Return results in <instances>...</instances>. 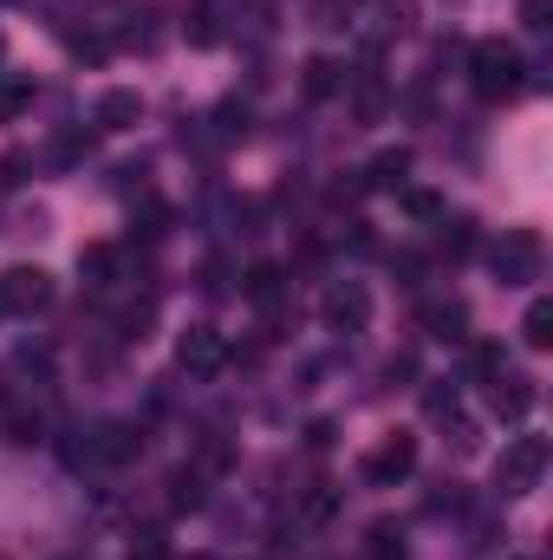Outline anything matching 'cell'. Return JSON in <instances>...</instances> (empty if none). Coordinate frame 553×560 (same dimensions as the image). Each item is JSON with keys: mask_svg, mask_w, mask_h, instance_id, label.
I'll return each mask as SVG.
<instances>
[{"mask_svg": "<svg viewBox=\"0 0 553 560\" xmlns=\"http://www.w3.org/2000/svg\"><path fill=\"white\" fill-rule=\"evenodd\" d=\"M469 79H475V92H482L489 105H502V98H515V92L528 85V66H521V52H515L508 39H482V46L469 52Z\"/></svg>", "mask_w": 553, "mask_h": 560, "instance_id": "cell-1", "label": "cell"}, {"mask_svg": "<svg viewBox=\"0 0 553 560\" xmlns=\"http://www.w3.org/2000/svg\"><path fill=\"white\" fill-rule=\"evenodd\" d=\"M541 261H548V248H541L534 229H502V242L489 248V268H495L502 287H528V280H541Z\"/></svg>", "mask_w": 553, "mask_h": 560, "instance_id": "cell-2", "label": "cell"}, {"mask_svg": "<svg viewBox=\"0 0 553 560\" xmlns=\"http://www.w3.org/2000/svg\"><path fill=\"white\" fill-rule=\"evenodd\" d=\"M548 436H515L508 450H502V489L508 495H528L541 476H548Z\"/></svg>", "mask_w": 553, "mask_h": 560, "instance_id": "cell-3", "label": "cell"}, {"mask_svg": "<svg viewBox=\"0 0 553 560\" xmlns=\"http://www.w3.org/2000/svg\"><path fill=\"white\" fill-rule=\"evenodd\" d=\"M52 300V275L46 268H7L0 275V319H26Z\"/></svg>", "mask_w": 553, "mask_h": 560, "instance_id": "cell-4", "label": "cell"}, {"mask_svg": "<svg viewBox=\"0 0 553 560\" xmlns=\"http://www.w3.org/2000/svg\"><path fill=\"white\" fill-rule=\"evenodd\" d=\"M319 319H326L332 332H365V326H372V293H365L358 280H339V287H326Z\"/></svg>", "mask_w": 553, "mask_h": 560, "instance_id": "cell-5", "label": "cell"}, {"mask_svg": "<svg viewBox=\"0 0 553 560\" xmlns=\"http://www.w3.org/2000/svg\"><path fill=\"white\" fill-rule=\"evenodd\" d=\"M176 365H183L189 378H215V372L228 365V339H222L215 326H189V332L176 339Z\"/></svg>", "mask_w": 553, "mask_h": 560, "instance_id": "cell-6", "label": "cell"}, {"mask_svg": "<svg viewBox=\"0 0 553 560\" xmlns=\"http://www.w3.org/2000/svg\"><path fill=\"white\" fill-rule=\"evenodd\" d=\"M411 469H416V436H385V443L365 456V482H378V489L404 482Z\"/></svg>", "mask_w": 553, "mask_h": 560, "instance_id": "cell-7", "label": "cell"}, {"mask_svg": "<svg viewBox=\"0 0 553 560\" xmlns=\"http://www.w3.org/2000/svg\"><path fill=\"white\" fill-rule=\"evenodd\" d=\"M489 405H495V418H528L534 411V378H521V372H495L489 378Z\"/></svg>", "mask_w": 553, "mask_h": 560, "instance_id": "cell-8", "label": "cell"}, {"mask_svg": "<svg viewBox=\"0 0 553 560\" xmlns=\"http://www.w3.org/2000/svg\"><path fill=\"white\" fill-rule=\"evenodd\" d=\"M138 118H143V98H138V92H125V85H118V92H105V98H98V112H92V125H98V131H131Z\"/></svg>", "mask_w": 553, "mask_h": 560, "instance_id": "cell-9", "label": "cell"}, {"mask_svg": "<svg viewBox=\"0 0 553 560\" xmlns=\"http://www.w3.org/2000/svg\"><path fill=\"white\" fill-rule=\"evenodd\" d=\"M242 293H248V306H280L286 275H280L274 261H255V268H248V280H242Z\"/></svg>", "mask_w": 553, "mask_h": 560, "instance_id": "cell-10", "label": "cell"}, {"mask_svg": "<svg viewBox=\"0 0 553 560\" xmlns=\"http://www.w3.org/2000/svg\"><path fill=\"white\" fill-rule=\"evenodd\" d=\"M372 189H404V176H411V150H385V156H372Z\"/></svg>", "mask_w": 553, "mask_h": 560, "instance_id": "cell-11", "label": "cell"}, {"mask_svg": "<svg viewBox=\"0 0 553 560\" xmlns=\"http://www.w3.org/2000/svg\"><path fill=\"white\" fill-rule=\"evenodd\" d=\"M79 275L92 280V287H111V275H118V248H111V242H92V248L79 255Z\"/></svg>", "mask_w": 553, "mask_h": 560, "instance_id": "cell-12", "label": "cell"}, {"mask_svg": "<svg viewBox=\"0 0 553 560\" xmlns=\"http://www.w3.org/2000/svg\"><path fill=\"white\" fill-rule=\"evenodd\" d=\"M521 339H528L534 352H548V346H553V300H534V306H528V319H521Z\"/></svg>", "mask_w": 553, "mask_h": 560, "instance_id": "cell-13", "label": "cell"}, {"mask_svg": "<svg viewBox=\"0 0 553 560\" xmlns=\"http://www.w3.org/2000/svg\"><path fill=\"white\" fill-rule=\"evenodd\" d=\"M20 112H33V79H0V125H13Z\"/></svg>", "mask_w": 553, "mask_h": 560, "instance_id": "cell-14", "label": "cell"}, {"mask_svg": "<svg viewBox=\"0 0 553 560\" xmlns=\"http://www.w3.org/2000/svg\"><path fill=\"white\" fill-rule=\"evenodd\" d=\"M98 450H105L111 463H125V456H138L143 450V436L131 430V423H105V443H98Z\"/></svg>", "mask_w": 553, "mask_h": 560, "instance_id": "cell-15", "label": "cell"}, {"mask_svg": "<svg viewBox=\"0 0 553 560\" xmlns=\"http://www.w3.org/2000/svg\"><path fill=\"white\" fill-rule=\"evenodd\" d=\"M339 92V66L332 59H306V98H332Z\"/></svg>", "mask_w": 553, "mask_h": 560, "instance_id": "cell-16", "label": "cell"}, {"mask_svg": "<svg viewBox=\"0 0 553 560\" xmlns=\"http://www.w3.org/2000/svg\"><path fill=\"white\" fill-rule=\"evenodd\" d=\"M462 326H469V313H462L456 300H449V306H430V332H436V339H469Z\"/></svg>", "mask_w": 553, "mask_h": 560, "instance_id": "cell-17", "label": "cell"}, {"mask_svg": "<svg viewBox=\"0 0 553 560\" xmlns=\"http://www.w3.org/2000/svg\"><path fill=\"white\" fill-rule=\"evenodd\" d=\"M299 515H306V522H332V515H339V489H332V482H313V495H306Z\"/></svg>", "mask_w": 553, "mask_h": 560, "instance_id": "cell-18", "label": "cell"}, {"mask_svg": "<svg viewBox=\"0 0 553 560\" xmlns=\"http://www.w3.org/2000/svg\"><path fill=\"white\" fill-rule=\"evenodd\" d=\"M215 125H222V138H248V105H222Z\"/></svg>", "mask_w": 553, "mask_h": 560, "instance_id": "cell-19", "label": "cell"}, {"mask_svg": "<svg viewBox=\"0 0 553 560\" xmlns=\"http://www.w3.org/2000/svg\"><path fill=\"white\" fill-rule=\"evenodd\" d=\"M372 555L378 560H404V541H398L391 528H372Z\"/></svg>", "mask_w": 553, "mask_h": 560, "instance_id": "cell-20", "label": "cell"}, {"mask_svg": "<svg viewBox=\"0 0 553 560\" xmlns=\"http://www.w3.org/2000/svg\"><path fill=\"white\" fill-rule=\"evenodd\" d=\"M196 502H202V482L183 469V476H176V509H196Z\"/></svg>", "mask_w": 553, "mask_h": 560, "instance_id": "cell-21", "label": "cell"}, {"mask_svg": "<svg viewBox=\"0 0 553 560\" xmlns=\"http://www.w3.org/2000/svg\"><path fill=\"white\" fill-rule=\"evenodd\" d=\"M189 39H196V46H215V20H209V13H189Z\"/></svg>", "mask_w": 553, "mask_h": 560, "instance_id": "cell-22", "label": "cell"}, {"mask_svg": "<svg viewBox=\"0 0 553 560\" xmlns=\"http://www.w3.org/2000/svg\"><path fill=\"white\" fill-rule=\"evenodd\" d=\"M345 13H352V0H319V26H345Z\"/></svg>", "mask_w": 553, "mask_h": 560, "instance_id": "cell-23", "label": "cell"}, {"mask_svg": "<svg viewBox=\"0 0 553 560\" xmlns=\"http://www.w3.org/2000/svg\"><path fill=\"white\" fill-rule=\"evenodd\" d=\"M404 209H411V215H443V202H436V196H423V189L404 196Z\"/></svg>", "mask_w": 553, "mask_h": 560, "instance_id": "cell-24", "label": "cell"}, {"mask_svg": "<svg viewBox=\"0 0 553 560\" xmlns=\"http://www.w3.org/2000/svg\"><path fill=\"white\" fill-rule=\"evenodd\" d=\"M548 13H553V0H528V7H521V20H528V26H534V33H541V26H548Z\"/></svg>", "mask_w": 553, "mask_h": 560, "instance_id": "cell-25", "label": "cell"}, {"mask_svg": "<svg viewBox=\"0 0 553 560\" xmlns=\"http://www.w3.org/2000/svg\"><path fill=\"white\" fill-rule=\"evenodd\" d=\"M131 560H163V535H143L138 548H131Z\"/></svg>", "mask_w": 553, "mask_h": 560, "instance_id": "cell-26", "label": "cell"}, {"mask_svg": "<svg viewBox=\"0 0 553 560\" xmlns=\"http://www.w3.org/2000/svg\"><path fill=\"white\" fill-rule=\"evenodd\" d=\"M0 7H7V0H0Z\"/></svg>", "mask_w": 553, "mask_h": 560, "instance_id": "cell-27", "label": "cell"}]
</instances>
